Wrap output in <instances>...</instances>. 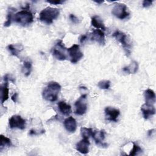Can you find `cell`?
<instances>
[{
	"instance_id": "24",
	"label": "cell",
	"mask_w": 156,
	"mask_h": 156,
	"mask_svg": "<svg viewBox=\"0 0 156 156\" xmlns=\"http://www.w3.org/2000/svg\"><path fill=\"white\" fill-rule=\"evenodd\" d=\"M93 129L91 128H87L85 127H82L80 128V134L83 138H89L91 136L93 133Z\"/></svg>"
},
{
	"instance_id": "31",
	"label": "cell",
	"mask_w": 156,
	"mask_h": 156,
	"mask_svg": "<svg viewBox=\"0 0 156 156\" xmlns=\"http://www.w3.org/2000/svg\"><path fill=\"white\" fill-rule=\"evenodd\" d=\"M87 38H88V37H87V35H82V36L80 37V42L81 43H83L87 39Z\"/></svg>"
},
{
	"instance_id": "4",
	"label": "cell",
	"mask_w": 156,
	"mask_h": 156,
	"mask_svg": "<svg viewBox=\"0 0 156 156\" xmlns=\"http://www.w3.org/2000/svg\"><path fill=\"white\" fill-rule=\"evenodd\" d=\"M112 36L114 38H115L116 40L121 44L126 54V55L129 56L131 54L132 45L129 41L127 35L119 30H116L113 32V34H112Z\"/></svg>"
},
{
	"instance_id": "8",
	"label": "cell",
	"mask_w": 156,
	"mask_h": 156,
	"mask_svg": "<svg viewBox=\"0 0 156 156\" xmlns=\"http://www.w3.org/2000/svg\"><path fill=\"white\" fill-rule=\"evenodd\" d=\"M66 48L63 44L62 40L58 41L56 43L55 47L53 48L51 50V52L52 55L58 60H65L66 59V56L65 54L64 51Z\"/></svg>"
},
{
	"instance_id": "9",
	"label": "cell",
	"mask_w": 156,
	"mask_h": 156,
	"mask_svg": "<svg viewBox=\"0 0 156 156\" xmlns=\"http://www.w3.org/2000/svg\"><path fill=\"white\" fill-rule=\"evenodd\" d=\"M9 124L10 129L23 130L26 127V120L20 115H13L9 120Z\"/></svg>"
},
{
	"instance_id": "33",
	"label": "cell",
	"mask_w": 156,
	"mask_h": 156,
	"mask_svg": "<svg viewBox=\"0 0 156 156\" xmlns=\"http://www.w3.org/2000/svg\"><path fill=\"white\" fill-rule=\"evenodd\" d=\"M95 2H96V3H98V4H101V3H102L103 2H104V1H94Z\"/></svg>"
},
{
	"instance_id": "29",
	"label": "cell",
	"mask_w": 156,
	"mask_h": 156,
	"mask_svg": "<svg viewBox=\"0 0 156 156\" xmlns=\"http://www.w3.org/2000/svg\"><path fill=\"white\" fill-rule=\"evenodd\" d=\"M152 1H150V0H144L143 1V7L147 8L149 6H151L152 4Z\"/></svg>"
},
{
	"instance_id": "3",
	"label": "cell",
	"mask_w": 156,
	"mask_h": 156,
	"mask_svg": "<svg viewBox=\"0 0 156 156\" xmlns=\"http://www.w3.org/2000/svg\"><path fill=\"white\" fill-rule=\"evenodd\" d=\"M13 20L16 23L26 26L33 22L34 16L32 12L29 10H23L16 13L13 16Z\"/></svg>"
},
{
	"instance_id": "14",
	"label": "cell",
	"mask_w": 156,
	"mask_h": 156,
	"mask_svg": "<svg viewBox=\"0 0 156 156\" xmlns=\"http://www.w3.org/2000/svg\"><path fill=\"white\" fill-rule=\"evenodd\" d=\"M141 110L145 119H147L150 116L155 115V108L152 104H148L146 103L144 104L141 107Z\"/></svg>"
},
{
	"instance_id": "2",
	"label": "cell",
	"mask_w": 156,
	"mask_h": 156,
	"mask_svg": "<svg viewBox=\"0 0 156 156\" xmlns=\"http://www.w3.org/2000/svg\"><path fill=\"white\" fill-rule=\"evenodd\" d=\"M60 13V10L57 8L47 7L43 9L39 15V20L47 24H50L53 21L57 18Z\"/></svg>"
},
{
	"instance_id": "23",
	"label": "cell",
	"mask_w": 156,
	"mask_h": 156,
	"mask_svg": "<svg viewBox=\"0 0 156 156\" xmlns=\"http://www.w3.org/2000/svg\"><path fill=\"white\" fill-rule=\"evenodd\" d=\"M12 145V141L10 138L5 136L3 135H0V147L1 150L4 147H10Z\"/></svg>"
},
{
	"instance_id": "5",
	"label": "cell",
	"mask_w": 156,
	"mask_h": 156,
	"mask_svg": "<svg viewBox=\"0 0 156 156\" xmlns=\"http://www.w3.org/2000/svg\"><path fill=\"white\" fill-rule=\"evenodd\" d=\"M112 13L115 17L120 20H124L127 18L130 15L127 6L122 3H117L115 4L112 10Z\"/></svg>"
},
{
	"instance_id": "1",
	"label": "cell",
	"mask_w": 156,
	"mask_h": 156,
	"mask_svg": "<svg viewBox=\"0 0 156 156\" xmlns=\"http://www.w3.org/2000/svg\"><path fill=\"white\" fill-rule=\"evenodd\" d=\"M60 90L61 86L58 82L54 81L50 82L43 90L42 96L46 101L54 102L57 101Z\"/></svg>"
},
{
	"instance_id": "6",
	"label": "cell",
	"mask_w": 156,
	"mask_h": 156,
	"mask_svg": "<svg viewBox=\"0 0 156 156\" xmlns=\"http://www.w3.org/2000/svg\"><path fill=\"white\" fill-rule=\"evenodd\" d=\"M70 57V61L72 63H76L83 56V53L80 49L79 44H74L70 48L66 49Z\"/></svg>"
},
{
	"instance_id": "32",
	"label": "cell",
	"mask_w": 156,
	"mask_h": 156,
	"mask_svg": "<svg viewBox=\"0 0 156 156\" xmlns=\"http://www.w3.org/2000/svg\"><path fill=\"white\" fill-rule=\"evenodd\" d=\"M17 96H18L17 93H14V94L11 96V99H12L14 102H16Z\"/></svg>"
},
{
	"instance_id": "12",
	"label": "cell",
	"mask_w": 156,
	"mask_h": 156,
	"mask_svg": "<svg viewBox=\"0 0 156 156\" xmlns=\"http://www.w3.org/2000/svg\"><path fill=\"white\" fill-rule=\"evenodd\" d=\"M90 39L96 41L101 45H105V39L104 32L101 29H94L90 34Z\"/></svg>"
},
{
	"instance_id": "30",
	"label": "cell",
	"mask_w": 156,
	"mask_h": 156,
	"mask_svg": "<svg viewBox=\"0 0 156 156\" xmlns=\"http://www.w3.org/2000/svg\"><path fill=\"white\" fill-rule=\"evenodd\" d=\"M47 2L51 4H54V5H59V4H63V2H65V1H46Z\"/></svg>"
},
{
	"instance_id": "15",
	"label": "cell",
	"mask_w": 156,
	"mask_h": 156,
	"mask_svg": "<svg viewBox=\"0 0 156 156\" xmlns=\"http://www.w3.org/2000/svg\"><path fill=\"white\" fill-rule=\"evenodd\" d=\"M63 124L66 130L71 133L74 132L77 129L76 121L72 116H69L66 118L63 122Z\"/></svg>"
},
{
	"instance_id": "17",
	"label": "cell",
	"mask_w": 156,
	"mask_h": 156,
	"mask_svg": "<svg viewBox=\"0 0 156 156\" xmlns=\"http://www.w3.org/2000/svg\"><path fill=\"white\" fill-rule=\"evenodd\" d=\"M144 96L146 104L154 105V104L155 102V94L152 90L150 88L147 89L144 91Z\"/></svg>"
},
{
	"instance_id": "20",
	"label": "cell",
	"mask_w": 156,
	"mask_h": 156,
	"mask_svg": "<svg viewBox=\"0 0 156 156\" xmlns=\"http://www.w3.org/2000/svg\"><path fill=\"white\" fill-rule=\"evenodd\" d=\"M138 69V63L136 61H132L129 65L122 68V71L127 74H135Z\"/></svg>"
},
{
	"instance_id": "13",
	"label": "cell",
	"mask_w": 156,
	"mask_h": 156,
	"mask_svg": "<svg viewBox=\"0 0 156 156\" xmlns=\"http://www.w3.org/2000/svg\"><path fill=\"white\" fill-rule=\"evenodd\" d=\"M90 141L88 138H82L80 141L77 143L76 145V150L81 154H86L89 152Z\"/></svg>"
},
{
	"instance_id": "27",
	"label": "cell",
	"mask_w": 156,
	"mask_h": 156,
	"mask_svg": "<svg viewBox=\"0 0 156 156\" xmlns=\"http://www.w3.org/2000/svg\"><path fill=\"white\" fill-rule=\"evenodd\" d=\"M142 151V149H141V147L136 144L135 143H133V147L131 149L130 153H129V155H138L139 153H140Z\"/></svg>"
},
{
	"instance_id": "10",
	"label": "cell",
	"mask_w": 156,
	"mask_h": 156,
	"mask_svg": "<svg viewBox=\"0 0 156 156\" xmlns=\"http://www.w3.org/2000/svg\"><path fill=\"white\" fill-rule=\"evenodd\" d=\"M105 130H101L99 131H93V133H92V138H93V140L95 141V143L102 147H107L108 144L105 143H104L103 141L105 139Z\"/></svg>"
},
{
	"instance_id": "11",
	"label": "cell",
	"mask_w": 156,
	"mask_h": 156,
	"mask_svg": "<svg viewBox=\"0 0 156 156\" xmlns=\"http://www.w3.org/2000/svg\"><path fill=\"white\" fill-rule=\"evenodd\" d=\"M105 118L108 121L116 122L118 118L120 115V111L112 107H106L104 109Z\"/></svg>"
},
{
	"instance_id": "21",
	"label": "cell",
	"mask_w": 156,
	"mask_h": 156,
	"mask_svg": "<svg viewBox=\"0 0 156 156\" xmlns=\"http://www.w3.org/2000/svg\"><path fill=\"white\" fill-rule=\"evenodd\" d=\"M20 46H21V45H20V46L19 45H14V44H9L7 46V49L12 55L18 57V55H19L20 52L23 49V47L20 48Z\"/></svg>"
},
{
	"instance_id": "7",
	"label": "cell",
	"mask_w": 156,
	"mask_h": 156,
	"mask_svg": "<svg viewBox=\"0 0 156 156\" xmlns=\"http://www.w3.org/2000/svg\"><path fill=\"white\" fill-rule=\"evenodd\" d=\"M87 93H83L81 96L76 101L74 104L75 106V113L77 115H83L85 114L87 110Z\"/></svg>"
},
{
	"instance_id": "25",
	"label": "cell",
	"mask_w": 156,
	"mask_h": 156,
	"mask_svg": "<svg viewBox=\"0 0 156 156\" xmlns=\"http://www.w3.org/2000/svg\"><path fill=\"white\" fill-rule=\"evenodd\" d=\"M15 11V9L13 8H10L8 10V13L7 15V20L4 23V27H9L10 26L11 23H12V20H13V12Z\"/></svg>"
},
{
	"instance_id": "19",
	"label": "cell",
	"mask_w": 156,
	"mask_h": 156,
	"mask_svg": "<svg viewBox=\"0 0 156 156\" xmlns=\"http://www.w3.org/2000/svg\"><path fill=\"white\" fill-rule=\"evenodd\" d=\"M58 108L60 113L65 116H68L71 112V107L64 101H60L58 104Z\"/></svg>"
},
{
	"instance_id": "28",
	"label": "cell",
	"mask_w": 156,
	"mask_h": 156,
	"mask_svg": "<svg viewBox=\"0 0 156 156\" xmlns=\"http://www.w3.org/2000/svg\"><path fill=\"white\" fill-rule=\"evenodd\" d=\"M69 18L70 20L72 21V23H73L74 24H78L79 23V19L74 14H70L69 16Z\"/></svg>"
},
{
	"instance_id": "18",
	"label": "cell",
	"mask_w": 156,
	"mask_h": 156,
	"mask_svg": "<svg viewBox=\"0 0 156 156\" xmlns=\"http://www.w3.org/2000/svg\"><path fill=\"white\" fill-rule=\"evenodd\" d=\"M8 82L4 81V83L1 87V102L2 104H4L9 98V89L8 88Z\"/></svg>"
},
{
	"instance_id": "26",
	"label": "cell",
	"mask_w": 156,
	"mask_h": 156,
	"mask_svg": "<svg viewBox=\"0 0 156 156\" xmlns=\"http://www.w3.org/2000/svg\"><path fill=\"white\" fill-rule=\"evenodd\" d=\"M98 86L102 90H108L110 87V81L108 80H102L98 82Z\"/></svg>"
},
{
	"instance_id": "22",
	"label": "cell",
	"mask_w": 156,
	"mask_h": 156,
	"mask_svg": "<svg viewBox=\"0 0 156 156\" xmlns=\"http://www.w3.org/2000/svg\"><path fill=\"white\" fill-rule=\"evenodd\" d=\"M32 71V63L30 61H24L22 66V72L25 76L30 75Z\"/></svg>"
},
{
	"instance_id": "16",
	"label": "cell",
	"mask_w": 156,
	"mask_h": 156,
	"mask_svg": "<svg viewBox=\"0 0 156 156\" xmlns=\"http://www.w3.org/2000/svg\"><path fill=\"white\" fill-rule=\"evenodd\" d=\"M91 26L97 29H101L104 31L106 30V27L102 21V20L99 16L95 15L92 16L91 18Z\"/></svg>"
}]
</instances>
